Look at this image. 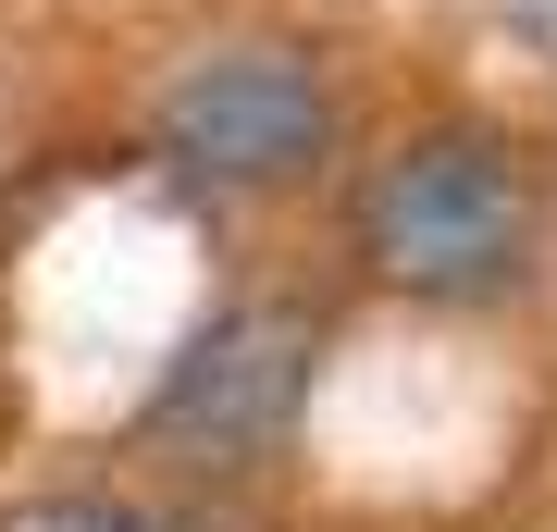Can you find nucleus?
<instances>
[{"instance_id": "obj_3", "label": "nucleus", "mask_w": 557, "mask_h": 532, "mask_svg": "<svg viewBox=\"0 0 557 532\" xmlns=\"http://www.w3.org/2000/svg\"><path fill=\"white\" fill-rule=\"evenodd\" d=\"M310 359H322V322L285 310V297H248V310H223L211 335H186V359L149 396V434L174 458H260V446H285V421H298Z\"/></svg>"}, {"instance_id": "obj_2", "label": "nucleus", "mask_w": 557, "mask_h": 532, "mask_svg": "<svg viewBox=\"0 0 557 532\" xmlns=\"http://www.w3.org/2000/svg\"><path fill=\"white\" fill-rule=\"evenodd\" d=\"M149 149L174 161L186 186L211 198H260V186H298L322 149H335V87L298 50H211L161 87Z\"/></svg>"}, {"instance_id": "obj_4", "label": "nucleus", "mask_w": 557, "mask_h": 532, "mask_svg": "<svg viewBox=\"0 0 557 532\" xmlns=\"http://www.w3.org/2000/svg\"><path fill=\"white\" fill-rule=\"evenodd\" d=\"M0 532H161L149 508H112V495H38V508H13Z\"/></svg>"}, {"instance_id": "obj_1", "label": "nucleus", "mask_w": 557, "mask_h": 532, "mask_svg": "<svg viewBox=\"0 0 557 532\" xmlns=\"http://www.w3.org/2000/svg\"><path fill=\"white\" fill-rule=\"evenodd\" d=\"M359 260L409 297H508L533 273V174L483 124H434L397 137L359 174Z\"/></svg>"}, {"instance_id": "obj_5", "label": "nucleus", "mask_w": 557, "mask_h": 532, "mask_svg": "<svg viewBox=\"0 0 557 532\" xmlns=\"http://www.w3.org/2000/svg\"><path fill=\"white\" fill-rule=\"evenodd\" d=\"M496 13H508V38H520V50H545V62H557V0H496Z\"/></svg>"}]
</instances>
